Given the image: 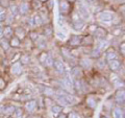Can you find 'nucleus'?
I'll return each instance as SVG.
<instances>
[{
    "label": "nucleus",
    "instance_id": "28",
    "mask_svg": "<svg viewBox=\"0 0 125 118\" xmlns=\"http://www.w3.org/2000/svg\"><path fill=\"white\" fill-rule=\"evenodd\" d=\"M57 103L60 104L61 106H64V107H67V106H69L68 105V103L67 101H66V99L62 96H58L57 97Z\"/></svg>",
    "mask_w": 125,
    "mask_h": 118
},
{
    "label": "nucleus",
    "instance_id": "38",
    "mask_svg": "<svg viewBox=\"0 0 125 118\" xmlns=\"http://www.w3.org/2000/svg\"><path fill=\"white\" fill-rule=\"evenodd\" d=\"M68 118H77V115L74 112H70L68 115Z\"/></svg>",
    "mask_w": 125,
    "mask_h": 118
},
{
    "label": "nucleus",
    "instance_id": "15",
    "mask_svg": "<svg viewBox=\"0 0 125 118\" xmlns=\"http://www.w3.org/2000/svg\"><path fill=\"white\" fill-rule=\"evenodd\" d=\"M15 35H16V37H17L19 40L20 39H23L25 37V30L24 28H22V27H17L15 30Z\"/></svg>",
    "mask_w": 125,
    "mask_h": 118
},
{
    "label": "nucleus",
    "instance_id": "12",
    "mask_svg": "<svg viewBox=\"0 0 125 118\" xmlns=\"http://www.w3.org/2000/svg\"><path fill=\"white\" fill-rule=\"evenodd\" d=\"M106 30L102 27H96V29L94 30V35H95L96 37H99V38H104L106 36Z\"/></svg>",
    "mask_w": 125,
    "mask_h": 118
},
{
    "label": "nucleus",
    "instance_id": "31",
    "mask_svg": "<svg viewBox=\"0 0 125 118\" xmlns=\"http://www.w3.org/2000/svg\"><path fill=\"white\" fill-rule=\"evenodd\" d=\"M100 54H101L100 49H99V48H96V49H94V50H93L92 57H93V58H99V57H100Z\"/></svg>",
    "mask_w": 125,
    "mask_h": 118
},
{
    "label": "nucleus",
    "instance_id": "3",
    "mask_svg": "<svg viewBox=\"0 0 125 118\" xmlns=\"http://www.w3.org/2000/svg\"><path fill=\"white\" fill-rule=\"evenodd\" d=\"M70 9H71V6H70V3L68 1H66V0H60V11H61V14L66 15V14L70 13Z\"/></svg>",
    "mask_w": 125,
    "mask_h": 118
},
{
    "label": "nucleus",
    "instance_id": "19",
    "mask_svg": "<svg viewBox=\"0 0 125 118\" xmlns=\"http://www.w3.org/2000/svg\"><path fill=\"white\" fill-rule=\"evenodd\" d=\"M2 112L4 114H11V113L15 112V108L10 105H7V106H4V107L2 108Z\"/></svg>",
    "mask_w": 125,
    "mask_h": 118
},
{
    "label": "nucleus",
    "instance_id": "45",
    "mask_svg": "<svg viewBox=\"0 0 125 118\" xmlns=\"http://www.w3.org/2000/svg\"><path fill=\"white\" fill-rule=\"evenodd\" d=\"M102 118H107V117H106V116H104V117H102Z\"/></svg>",
    "mask_w": 125,
    "mask_h": 118
},
{
    "label": "nucleus",
    "instance_id": "22",
    "mask_svg": "<svg viewBox=\"0 0 125 118\" xmlns=\"http://www.w3.org/2000/svg\"><path fill=\"white\" fill-rule=\"evenodd\" d=\"M41 1L40 0H32V1L30 2V5L29 6H31L33 10H38V9H40L41 7Z\"/></svg>",
    "mask_w": 125,
    "mask_h": 118
},
{
    "label": "nucleus",
    "instance_id": "17",
    "mask_svg": "<svg viewBox=\"0 0 125 118\" xmlns=\"http://www.w3.org/2000/svg\"><path fill=\"white\" fill-rule=\"evenodd\" d=\"M113 115H114V118H124V111L122 109L117 108L114 110Z\"/></svg>",
    "mask_w": 125,
    "mask_h": 118
},
{
    "label": "nucleus",
    "instance_id": "39",
    "mask_svg": "<svg viewBox=\"0 0 125 118\" xmlns=\"http://www.w3.org/2000/svg\"><path fill=\"white\" fill-rule=\"evenodd\" d=\"M57 37L60 38V39H62V40H64V39L66 38V37H65V35H64V34H62V33H58V34H57Z\"/></svg>",
    "mask_w": 125,
    "mask_h": 118
},
{
    "label": "nucleus",
    "instance_id": "24",
    "mask_svg": "<svg viewBox=\"0 0 125 118\" xmlns=\"http://www.w3.org/2000/svg\"><path fill=\"white\" fill-rule=\"evenodd\" d=\"M0 46L4 50H9V48H10V44L6 39H1V40H0Z\"/></svg>",
    "mask_w": 125,
    "mask_h": 118
},
{
    "label": "nucleus",
    "instance_id": "16",
    "mask_svg": "<svg viewBox=\"0 0 125 118\" xmlns=\"http://www.w3.org/2000/svg\"><path fill=\"white\" fill-rule=\"evenodd\" d=\"M79 64H80L81 68L88 69V68H90V67L92 66V62H91V60H89V59H83V60L80 61Z\"/></svg>",
    "mask_w": 125,
    "mask_h": 118
},
{
    "label": "nucleus",
    "instance_id": "5",
    "mask_svg": "<svg viewBox=\"0 0 125 118\" xmlns=\"http://www.w3.org/2000/svg\"><path fill=\"white\" fill-rule=\"evenodd\" d=\"M22 66H21V63L20 62H17L11 66V69H10V72L14 74V75H19V74L22 73Z\"/></svg>",
    "mask_w": 125,
    "mask_h": 118
},
{
    "label": "nucleus",
    "instance_id": "30",
    "mask_svg": "<svg viewBox=\"0 0 125 118\" xmlns=\"http://www.w3.org/2000/svg\"><path fill=\"white\" fill-rule=\"evenodd\" d=\"M15 117L16 118H21L23 116V111H22V109H16L15 110Z\"/></svg>",
    "mask_w": 125,
    "mask_h": 118
},
{
    "label": "nucleus",
    "instance_id": "32",
    "mask_svg": "<svg viewBox=\"0 0 125 118\" xmlns=\"http://www.w3.org/2000/svg\"><path fill=\"white\" fill-rule=\"evenodd\" d=\"M114 85L116 86L117 88H121V87L123 88V82H121L120 78H117V80L114 81Z\"/></svg>",
    "mask_w": 125,
    "mask_h": 118
},
{
    "label": "nucleus",
    "instance_id": "23",
    "mask_svg": "<svg viewBox=\"0 0 125 118\" xmlns=\"http://www.w3.org/2000/svg\"><path fill=\"white\" fill-rule=\"evenodd\" d=\"M43 92H44V94L46 96H52L55 94V92H54V90L52 88H49V87H46L44 88V90H43Z\"/></svg>",
    "mask_w": 125,
    "mask_h": 118
},
{
    "label": "nucleus",
    "instance_id": "18",
    "mask_svg": "<svg viewBox=\"0 0 125 118\" xmlns=\"http://www.w3.org/2000/svg\"><path fill=\"white\" fill-rule=\"evenodd\" d=\"M21 43H20V40L17 38V37H11L10 38V46H13V47H16V48H18V47H20Z\"/></svg>",
    "mask_w": 125,
    "mask_h": 118
},
{
    "label": "nucleus",
    "instance_id": "34",
    "mask_svg": "<svg viewBox=\"0 0 125 118\" xmlns=\"http://www.w3.org/2000/svg\"><path fill=\"white\" fill-rule=\"evenodd\" d=\"M44 34H45V36H51L52 35V28H50V27H46L45 30H44Z\"/></svg>",
    "mask_w": 125,
    "mask_h": 118
},
{
    "label": "nucleus",
    "instance_id": "13",
    "mask_svg": "<svg viewBox=\"0 0 125 118\" xmlns=\"http://www.w3.org/2000/svg\"><path fill=\"white\" fill-rule=\"evenodd\" d=\"M87 105L89 106L90 108L92 109H95L97 107V101H96V98L94 96H89L87 98Z\"/></svg>",
    "mask_w": 125,
    "mask_h": 118
},
{
    "label": "nucleus",
    "instance_id": "40",
    "mask_svg": "<svg viewBox=\"0 0 125 118\" xmlns=\"http://www.w3.org/2000/svg\"><path fill=\"white\" fill-rule=\"evenodd\" d=\"M124 43H122V44H121L120 45V50H122V51H121V52H122V54H124Z\"/></svg>",
    "mask_w": 125,
    "mask_h": 118
},
{
    "label": "nucleus",
    "instance_id": "43",
    "mask_svg": "<svg viewBox=\"0 0 125 118\" xmlns=\"http://www.w3.org/2000/svg\"><path fill=\"white\" fill-rule=\"evenodd\" d=\"M66 1H68L69 3H73V2H75L76 0H66Z\"/></svg>",
    "mask_w": 125,
    "mask_h": 118
},
{
    "label": "nucleus",
    "instance_id": "35",
    "mask_svg": "<svg viewBox=\"0 0 125 118\" xmlns=\"http://www.w3.org/2000/svg\"><path fill=\"white\" fill-rule=\"evenodd\" d=\"M38 45H39V47H41V48H45V47H46V43H45V41L43 40V39H41V40L38 42Z\"/></svg>",
    "mask_w": 125,
    "mask_h": 118
},
{
    "label": "nucleus",
    "instance_id": "1",
    "mask_svg": "<svg viewBox=\"0 0 125 118\" xmlns=\"http://www.w3.org/2000/svg\"><path fill=\"white\" fill-rule=\"evenodd\" d=\"M97 18L101 21L107 22V21H111L114 19V14H113L112 12H108V11H102L97 15Z\"/></svg>",
    "mask_w": 125,
    "mask_h": 118
},
{
    "label": "nucleus",
    "instance_id": "11",
    "mask_svg": "<svg viewBox=\"0 0 125 118\" xmlns=\"http://www.w3.org/2000/svg\"><path fill=\"white\" fill-rule=\"evenodd\" d=\"M36 108H37L36 100H29V101H27V103L25 104V109L28 112H33L34 110H36Z\"/></svg>",
    "mask_w": 125,
    "mask_h": 118
},
{
    "label": "nucleus",
    "instance_id": "26",
    "mask_svg": "<svg viewBox=\"0 0 125 118\" xmlns=\"http://www.w3.org/2000/svg\"><path fill=\"white\" fill-rule=\"evenodd\" d=\"M33 22H34V25H38V26H41L43 23H44V22H43V20H42V18L39 15H37L36 17L33 18Z\"/></svg>",
    "mask_w": 125,
    "mask_h": 118
},
{
    "label": "nucleus",
    "instance_id": "10",
    "mask_svg": "<svg viewBox=\"0 0 125 118\" xmlns=\"http://www.w3.org/2000/svg\"><path fill=\"white\" fill-rule=\"evenodd\" d=\"M108 66H109V68H111V70H113V71H117V70L120 68L121 63L118 60H113V61L108 62Z\"/></svg>",
    "mask_w": 125,
    "mask_h": 118
},
{
    "label": "nucleus",
    "instance_id": "44",
    "mask_svg": "<svg viewBox=\"0 0 125 118\" xmlns=\"http://www.w3.org/2000/svg\"><path fill=\"white\" fill-rule=\"evenodd\" d=\"M40 1H41V2H47L48 0H40Z\"/></svg>",
    "mask_w": 125,
    "mask_h": 118
},
{
    "label": "nucleus",
    "instance_id": "6",
    "mask_svg": "<svg viewBox=\"0 0 125 118\" xmlns=\"http://www.w3.org/2000/svg\"><path fill=\"white\" fill-rule=\"evenodd\" d=\"M79 44H81V37L77 36V35H72V36L70 37V40H69V45L78 46Z\"/></svg>",
    "mask_w": 125,
    "mask_h": 118
},
{
    "label": "nucleus",
    "instance_id": "8",
    "mask_svg": "<svg viewBox=\"0 0 125 118\" xmlns=\"http://www.w3.org/2000/svg\"><path fill=\"white\" fill-rule=\"evenodd\" d=\"M29 4L27 2H22L18 7V13L21 15H26L29 12Z\"/></svg>",
    "mask_w": 125,
    "mask_h": 118
},
{
    "label": "nucleus",
    "instance_id": "36",
    "mask_svg": "<svg viewBox=\"0 0 125 118\" xmlns=\"http://www.w3.org/2000/svg\"><path fill=\"white\" fill-rule=\"evenodd\" d=\"M10 12H11V14H13V15H16L18 13V7L16 5H13L10 7Z\"/></svg>",
    "mask_w": 125,
    "mask_h": 118
},
{
    "label": "nucleus",
    "instance_id": "2",
    "mask_svg": "<svg viewBox=\"0 0 125 118\" xmlns=\"http://www.w3.org/2000/svg\"><path fill=\"white\" fill-rule=\"evenodd\" d=\"M84 26V20L79 17H74L72 20V27L75 30H81Z\"/></svg>",
    "mask_w": 125,
    "mask_h": 118
},
{
    "label": "nucleus",
    "instance_id": "4",
    "mask_svg": "<svg viewBox=\"0 0 125 118\" xmlns=\"http://www.w3.org/2000/svg\"><path fill=\"white\" fill-rule=\"evenodd\" d=\"M78 14H79L80 18H83V19H87L89 18V11H88V7L85 6L83 3H79V6H78Z\"/></svg>",
    "mask_w": 125,
    "mask_h": 118
},
{
    "label": "nucleus",
    "instance_id": "25",
    "mask_svg": "<svg viewBox=\"0 0 125 118\" xmlns=\"http://www.w3.org/2000/svg\"><path fill=\"white\" fill-rule=\"evenodd\" d=\"M29 61H30V58H29L28 54H23V56L21 57V59H20L21 64H24V65L25 64H28Z\"/></svg>",
    "mask_w": 125,
    "mask_h": 118
},
{
    "label": "nucleus",
    "instance_id": "27",
    "mask_svg": "<svg viewBox=\"0 0 125 118\" xmlns=\"http://www.w3.org/2000/svg\"><path fill=\"white\" fill-rule=\"evenodd\" d=\"M53 62H54V60H53L51 57H50V56H47L46 60H45V65L48 66V67H52V66H53Z\"/></svg>",
    "mask_w": 125,
    "mask_h": 118
},
{
    "label": "nucleus",
    "instance_id": "42",
    "mask_svg": "<svg viewBox=\"0 0 125 118\" xmlns=\"http://www.w3.org/2000/svg\"><path fill=\"white\" fill-rule=\"evenodd\" d=\"M58 118H67V117H66L65 114H60V116H58Z\"/></svg>",
    "mask_w": 125,
    "mask_h": 118
},
{
    "label": "nucleus",
    "instance_id": "7",
    "mask_svg": "<svg viewBox=\"0 0 125 118\" xmlns=\"http://www.w3.org/2000/svg\"><path fill=\"white\" fill-rule=\"evenodd\" d=\"M115 100L117 101V104H119V105H124L125 94H124V90H123V89H122V90H119V91L116 93Z\"/></svg>",
    "mask_w": 125,
    "mask_h": 118
},
{
    "label": "nucleus",
    "instance_id": "21",
    "mask_svg": "<svg viewBox=\"0 0 125 118\" xmlns=\"http://www.w3.org/2000/svg\"><path fill=\"white\" fill-rule=\"evenodd\" d=\"M106 60L109 62V61H113V60H117V54L114 50H109L107 51V54H106Z\"/></svg>",
    "mask_w": 125,
    "mask_h": 118
},
{
    "label": "nucleus",
    "instance_id": "9",
    "mask_svg": "<svg viewBox=\"0 0 125 118\" xmlns=\"http://www.w3.org/2000/svg\"><path fill=\"white\" fill-rule=\"evenodd\" d=\"M53 66H54V68H55L56 71L60 72V73H64L66 71V67L64 65V63L61 62V61H54Z\"/></svg>",
    "mask_w": 125,
    "mask_h": 118
},
{
    "label": "nucleus",
    "instance_id": "29",
    "mask_svg": "<svg viewBox=\"0 0 125 118\" xmlns=\"http://www.w3.org/2000/svg\"><path fill=\"white\" fill-rule=\"evenodd\" d=\"M62 111V108L60 107V106H53L52 107V113L54 114V115H57V114H60Z\"/></svg>",
    "mask_w": 125,
    "mask_h": 118
},
{
    "label": "nucleus",
    "instance_id": "37",
    "mask_svg": "<svg viewBox=\"0 0 125 118\" xmlns=\"http://www.w3.org/2000/svg\"><path fill=\"white\" fill-rule=\"evenodd\" d=\"M6 20V14H5V12H3V13L0 14V21H4Z\"/></svg>",
    "mask_w": 125,
    "mask_h": 118
},
{
    "label": "nucleus",
    "instance_id": "14",
    "mask_svg": "<svg viewBox=\"0 0 125 118\" xmlns=\"http://www.w3.org/2000/svg\"><path fill=\"white\" fill-rule=\"evenodd\" d=\"M13 34H14V29L10 26L3 27V36H5V38H11Z\"/></svg>",
    "mask_w": 125,
    "mask_h": 118
},
{
    "label": "nucleus",
    "instance_id": "41",
    "mask_svg": "<svg viewBox=\"0 0 125 118\" xmlns=\"http://www.w3.org/2000/svg\"><path fill=\"white\" fill-rule=\"evenodd\" d=\"M2 36H3V27L0 28V38H2Z\"/></svg>",
    "mask_w": 125,
    "mask_h": 118
},
{
    "label": "nucleus",
    "instance_id": "33",
    "mask_svg": "<svg viewBox=\"0 0 125 118\" xmlns=\"http://www.w3.org/2000/svg\"><path fill=\"white\" fill-rule=\"evenodd\" d=\"M29 37L32 41H36L39 39V35H38V33H36V31H31V33L29 34Z\"/></svg>",
    "mask_w": 125,
    "mask_h": 118
},
{
    "label": "nucleus",
    "instance_id": "20",
    "mask_svg": "<svg viewBox=\"0 0 125 118\" xmlns=\"http://www.w3.org/2000/svg\"><path fill=\"white\" fill-rule=\"evenodd\" d=\"M71 74L72 76L74 77H79L81 75V70L79 67H73L72 70H71Z\"/></svg>",
    "mask_w": 125,
    "mask_h": 118
}]
</instances>
